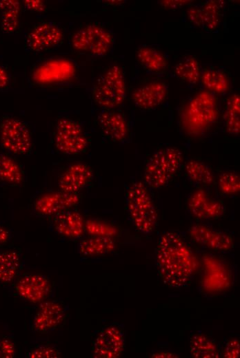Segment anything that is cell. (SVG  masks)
Listing matches in <instances>:
<instances>
[{
    "instance_id": "obj_35",
    "label": "cell",
    "mask_w": 240,
    "mask_h": 358,
    "mask_svg": "<svg viewBox=\"0 0 240 358\" xmlns=\"http://www.w3.org/2000/svg\"><path fill=\"white\" fill-rule=\"evenodd\" d=\"M239 341L237 339H232L226 345L223 357L226 358L239 357Z\"/></svg>"
},
{
    "instance_id": "obj_3",
    "label": "cell",
    "mask_w": 240,
    "mask_h": 358,
    "mask_svg": "<svg viewBox=\"0 0 240 358\" xmlns=\"http://www.w3.org/2000/svg\"><path fill=\"white\" fill-rule=\"evenodd\" d=\"M126 204L130 218L139 231L148 234L155 229L157 212L145 183L135 181L129 186Z\"/></svg>"
},
{
    "instance_id": "obj_6",
    "label": "cell",
    "mask_w": 240,
    "mask_h": 358,
    "mask_svg": "<svg viewBox=\"0 0 240 358\" xmlns=\"http://www.w3.org/2000/svg\"><path fill=\"white\" fill-rule=\"evenodd\" d=\"M71 41L72 46L78 52L96 56H103L110 50L113 38L103 28L90 24L75 32Z\"/></svg>"
},
{
    "instance_id": "obj_36",
    "label": "cell",
    "mask_w": 240,
    "mask_h": 358,
    "mask_svg": "<svg viewBox=\"0 0 240 358\" xmlns=\"http://www.w3.org/2000/svg\"><path fill=\"white\" fill-rule=\"evenodd\" d=\"M15 355V347L12 341L7 339H0V358H12Z\"/></svg>"
},
{
    "instance_id": "obj_9",
    "label": "cell",
    "mask_w": 240,
    "mask_h": 358,
    "mask_svg": "<svg viewBox=\"0 0 240 358\" xmlns=\"http://www.w3.org/2000/svg\"><path fill=\"white\" fill-rule=\"evenodd\" d=\"M79 202L78 193H66L59 190L39 196L34 202V209L38 215L50 218L58 213L72 209Z\"/></svg>"
},
{
    "instance_id": "obj_4",
    "label": "cell",
    "mask_w": 240,
    "mask_h": 358,
    "mask_svg": "<svg viewBox=\"0 0 240 358\" xmlns=\"http://www.w3.org/2000/svg\"><path fill=\"white\" fill-rule=\"evenodd\" d=\"M183 154L176 147H166L154 152L144 169L146 185L159 189L166 185L178 171L183 162Z\"/></svg>"
},
{
    "instance_id": "obj_18",
    "label": "cell",
    "mask_w": 240,
    "mask_h": 358,
    "mask_svg": "<svg viewBox=\"0 0 240 358\" xmlns=\"http://www.w3.org/2000/svg\"><path fill=\"white\" fill-rule=\"evenodd\" d=\"M203 260L206 269L202 282L203 287L213 291L228 288L230 277L226 264L212 255H204Z\"/></svg>"
},
{
    "instance_id": "obj_31",
    "label": "cell",
    "mask_w": 240,
    "mask_h": 358,
    "mask_svg": "<svg viewBox=\"0 0 240 358\" xmlns=\"http://www.w3.org/2000/svg\"><path fill=\"white\" fill-rule=\"evenodd\" d=\"M185 171L188 178L194 183L201 185H210L214 181L211 169L205 163L190 160L185 165Z\"/></svg>"
},
{
    "instance_id": "obj_23",
    "label": "cell",
    "mask_w": 240,
    "mask_h": 358,
    "mask_svg": "<svg viewBox=\"0 0 240 358\" xmlns=\"http://www.w3.org/2000/svg\"><path fill=\"white\" fill-rule=\"evenodd\" d=\"M20 254L13 250L0 252V282L8 284L14 280L21 267Z\"/></svg>"
},
{
    "instance_id": "obj_24",
    "label": "cell",
    "mask_w": 240,
    "mask_h": 358,
    "mask_svg": "<svg viewBox=\"0 0 240 358\" xmlns=\"http://www.w3.org/2000/svg\"><path fill=\"white\" fill-rule=\"evenodd\" d=\"M23 180L24 171L20 165L10 156L0 154V181L17 187Z\"/></svg>"
},
{
    "instance_id": "obj_7",
    "label": "cell",
    "mask_w": 240,
    "mask_h": 358,
    "mask_svg": "<svg viewBox=\"0 0 240 358\" xmlns=\"http://www.w3.org/2000/svg\"><path fill=\"white\" fill-rule=\"evenodd\" d=\"M0 141L3 147L15 155H26L32 145V134L23 121L10 116L0 123Z\"/></svg>"
},
{
    "instance_id": "obj_15",
    "label": "cell",
    "mask_w": 240,
    "mask_h": 358,
    "mask_svg": "<svg viewBox=\"0 0 240 358\" xmlns=\"http://www.w3.org/2000/svg\"><path fill=\"white\" fill-rule=\"evenodd\" d=\"M50 227L60 235L70 240L79 239L85 232V222L75 210H66L51 217Z\"/></svg>"
},
{
    "instance_id": "obj_2",
    "label": "cell",
    "mask_w": 240,
    "mask_h": 358,
    "mask_svg": "<svg viewBox=\"0 0 240 358\" xmlns=\"http://www.w3.org/2000/svg\"><path fill=\"white\" fill-rule=\"evenodd\" d=\"M218 117L217 102L214 94L208 91H201L186 105L181 122L186 134L199 136L208 130Z\"/></svg>"
},
{
    "instance_id": "obj_20",
    "label": "cell",
    "mask_w": 240,
    "mask_h": 358,
    "mask_svg": "<svg viewBox=\"0 0 240 358\" xmlns=\"http://www.w3.org/2000/svg\"><path fill=\"white\" fill-rule=\"evenodd\" d=\"M168 88L165 83L152 81L137 87L132 94L134 105L143 109H154L166 99Z\"/></svg>"
},
{
    "instance_id": "obj_28",
    "label": "cell",
    "mask_w": 240,
    "mask_h": 358,
    "mask_svg": "<svg viewBox=\"0 0 240 358\" xmlns=\"http://www.w3.org/2000/svg\"><path fill=\"white\" fill-rule=\"evenodd\" d=\"M190 352L194 358H218L219 354L214 341L202 334L193 335L190 339Z\"/></svg>"
},
{
    "instance_id": "obj_16",
    "label": "cell",
    "mask_w": 240,
    "mask_h": 358,
    "mask_svg": "<svg viewBox=\"0 0 240 358\" xmlns=\"http://www.w3.org/2000/svg\"><path fill=\"white\" fill-rule=\"evenodd\" d=\"M50 285L48 277L41 274H29L21 277L15 284L17 294L32 303L43 300L48 295Z\"/></svg>"
},
{
    "instance_id": "obj_11",
    "label": "cell",
    "mask_w": 240,
    "mask_h": 358,
    "mask_svg": "<svg viewBox=\"0 0 240 358\" xmlns=\"http://www.w3.org/2000/svg\"><path fill=\"white\" fill-rule=\"evenodd\" d=\"M190 238L198 244L216 251H228L234 247L232 237L203 224H193L189 229Z\"/></svg>"
},
{
    "instance_id": "obj_8",
    "label": "cell",
    "mask_w": 240,
    "mask_h": 358,
    "mask_svg": "<svg viewBox=\"0 0 240 358\" xmlns=\"http://www.w3.org/2000/svg\"><path fill=\"white\" fill-rule=\"evenodd\" d=\"M55 147L65 155H77L84 152L88 141L80 124L66 117L60 118L56 124Z\"/></svg>"
},
{
    "instance_id": "obj_19",
    "label": "cell",
    "mask_w": 240,
    "mask_h": 358,
    "mask_svg": "<svg viewBox=\"0 0 240 358\" xmlns=\"http://www.w3.org/2000/svg\"><path fill=\"white\" fill-rule=\"evenodd\" d=\"M65 316V310L59 302H45L40 304L34 315L33 328L41 333L52 331L63 322Z\"/></svg>"
},
{
    "instance_id": "obj_30",
    "label": "cell",
    "mask_w": 240,
    "mask_h": 358,
    "mask_svg": "<svg viewBox=\"0 0 240 358\" xmlns=\"http://www.w3.org/2000/svg\"><path fill=\"white\" fill-rule=\"evenodd\" d=\"M200 80L210 92L222 94L229 88V80L226 74L216 69H206L201 72Z\"/></svg>"
},
{
    "instance_id": "obj_33",
    "label": "cell",
    "mask_w": 240,
    "mask_h": 358,
    "mask_svg": "<svg viewBox=\"0 0 240 358\" xmlns=\"http://www.w3.org/2000/svg\"><path fill=\"white\" fill-rule=\"evenodd\" d=\"M85 231L92 236L112 238L117 234L114 226L97 220H88L85 222Z\"/></svg>"
},
{
    "instance_id": "obj_12",
    "label": "cell",
    "mask_w": 240,
    "mask_h": 358,
    "mask_svg": "<svg viewBox=\"0 0 240 358\" xmlns=\"http://www.w3.org/2000/svg\"><path fill=\"white\" fill-rule=\"evenodd\" d=\"M63 39L61 29L52 22L37 24L26 39V47L32 52H39L59 45Z\"/></svg>"
},
{
    "instance_id": "obj_41",
    "label": "cell",
    "mask_w": 240,
    "mask_h": 358,
    "mask_svg": "<svg viewBox=\"0 0 240 358\" xmlns=\"http://www.w3.org/2000/svg\"><path fill=\"white\" fill-rule=\"evenodd\" d=\"M152 357H155V358H159V357H161V358H176V357H178V356L176 355V354H174V353H172V352H165V351H161V352H154L152 355Z\"/></svg>"
},
{
    "instance_id": "obj_22",
    "label": "cell",
    "mask_w": 240,
    "mask_h": 358,
    "mask_svg": "<svg viewBox=\"0 0 240 358\" xmlns=\"http://www.w3.org/2000/svg\"><path fill=\"white\" fill-rule=\"evenodd\" d=\"M115 249L112 238L92 236L81 240L77 246V251L83 256H97L109 253Z\"/></svg>"
},
{
    "instance_id": "obj_38",
    "label": "cell",
    "mask_w": 240,
    "mask_h": 358,
    "mask_svg": "<svg viewBox=\"0 0 240 358\" xmlns=\"http://www.w3.org/2000/svg\"><path fill=\"white\" fill-rule=\"evenodd\" d=\"M190 2L189 1H162L161 4L168 8H176L180 6L186 5Z\"/></svg>"
},
{
    "instance_id": "obj_10",
    "label": "cell",
    "mask_w": 240,
    "mask_h": 358,
    "mask_svg": "<svg viewBox=\"0 0 240 358\" xmlns=\"http://www.w3.org/2000/svg\"><path fill=\"white\" fill-rule=\"evenodd\" d=\"M125 346L123 332L115 326L102 330L93 342L92 354L97 358H117Z\"/></svg>"
},
{
    "instance_id": "obj_34",
    "label": "cell",
    "mask_w": 240,
    "mask_h": 358,
    "mask_svg": "<svg viewBox=\"0 0 240 358\" xmlns=\"http://www.w3.org/2000/svg\"><path fill=\"white\" fill-rule=\"evenodd\" d=\"M59 352L55 348L41 346L28 352L27 357L30 358H57L59 357Z\"/></svg>"
},
{
    "instance_id": "obj_14",
    "label": "cell",
    "mask_w": 240,
    "mask_h": 358,
    "mask_svg": "<svg viewBox=\"0 0 240 358\" xmlns=\"http://www.w3.org/2000/svg\"><path fill=\"white\" fill-rule=\"evenodd\" d=\"M93 176V171L90 166L76 162L70 165L61 172L57 185L61 191L78 193L92 182Z\"/></svg>"
},
{
    "instance_id": "obj_40",
    "label": "cell",
    "mask_w": 240,
    "mask_h": 358,
    "mask_svg": "<svg viewBox=\"0 0 240 358\" xmlns=\"http://www.w3.org/2000/svg\"><path fill=\"white\" fill-rule=\"evenodd\" d=\"M10 231L5 227L0 226V245L8 242L10 240Z\"/></svg>"
},
{
    "instance_id": "obj_5",
    "label": "cell",
    "mask_w": 240,
    "mask_h": 358,
    "mask_svg": "<svg viewBox=\"0 0 240 358\" xmlns=\"http://www.w3.org/2000/svg\"><path fill=\"white\" fill-rule=\"evenodd\" d=\"M126 94L123 72L117 65L110 67L98 77L92 92L94 101L103 109H114L121 105Z\"/></svg>"
},
{
    "instance_id": "obj_17",
    "label": "cell",
    "mask_w": 240,
    "mask_h": 358,
    "mask_svg": "<svg viewBox=\"0 0 240 358\" xmlns=\"http://www.w3.org/2000/svg\"><path fill=\"white\" fill-rule=\"evenodd\" d=\"M222 1H208L190 8L187 13L189 20L195 25L207 30H214L220 23V13L223 7Z\"/></svg>"
},
{
    "instance_id": "obj_21",
    "label": "cell",
    "mask_w": 240,
    "mask_h": 358,
    "mask_svg": "<svg viewBox=\"0 0 240 358\" xmlns=\"http://www.w3.org/2000/svg\"><path fill=\"white\" fill-rule=\"evenodd\" d=\"M103 134L115 142L124 140L129 133L128 123L122 114L114 109H103L97 116Z\"/></svg>"
},
{
    "instance_id": "obj_32",
    "label": "cell",
    "mask_w": 240,
    "mask_h": 358,
    "mask_svg": "<svg viewBox=\"0 0 240 358\" xmlns=\"http://www.w3.org/2000/svg\"><path fill=\"white\" fill-rule=\"evenodd\" d=\"M219 190L226 195H234L240 191V177L234 171H224L218 178Z\"/></svg>"
},
{
    "instance_id": "obj_26",
    "label": "cell",
    "mask_w": 240,
    "mask_h": 358,
    "mask_svg": "<svg viewBox=\"0 0 240 358\" xmlns=\"http://www.w3.org/2000/svg\"><path fill=\"white\" fill-rule=\"evenodd\" d=\"M21 10L20 3L15 0L0 1L1 11V28L6 33L14 32L18 26Z\"/></svg>"
},
{
    "instance_id": "obj_13",
    "label": "cell",
    "mask_w": 240,
    "mask_h": 358,
    "mask_svg": "<svg viewBox=\"0 0 240 358\" xmlns=\"http://www.w3.org/2000/svg\"><path fill=\"white\" fill-rule=\"evenodd\" d=\"M188 208L190 213L201 220L217 219L225 211L224 205L208 196L202 188L194 191L188 200Z\"/></svg>"
},
{
    "instance_id": "obj_27",
    "label": "cell",
    "mask_w": 240,
    "mask_h": 358,
    "mask_svg": "<svg viewBox=\"0 0 240 358\" xmlns=\"http://www.w3.org/2000/svg\"><path fill=\"white\" fill-rule=\"evenodd\" d=\"M174 74L190 84H196L200 81L201 71L198 61L188 56L182 59L174 67Z\"/></svg>"
},
{
    "instance_id": "obj_39",
    "label": "cell",
    "mask_w": 240,
    "mask_h": 358,
    "mask_svg": "<svg viewBox=\"0 0 240 358\" xmlns=\"http://www.w3.org/2000/svg\"><path fill=\"white\" fill-rule=\"evenodd\" d=\"M9 83V76L7 72L0 66V88H4Z\"/></svg>"
},
{
    "instance_id": "obj_1",
    "label": "cell",
    "mask_w": 240,
    "mask_h": 358,
    "mask_svg": "<svg viewBox=\"0 0 240 358\" xmlns=\"http://www.w3.org/2000/svg\"><path fill=\"white\" fill-rule=\"evenodd\" d=\"M156 265L162 282L171 288L186 284L198 262L191 249L177 233H163L156 249Z\"/></svg>"
},
{
    "instance_id": "obj_25",
    "label": "cell",
    "mask_w": 240,
    "mask_h": 358,
    "mask_svg": "<svg viewBox=\"0 0 240 358\" xmlns=\"http://www.w3.org/2000/svg\"><path fill=\"white\" fill-rule=\"evenodd\" d=\"M137 57L142 66L150 72H162L168 65L166 56L150 46L140 47L137 51Z\"/></svg>"
},
{
    "instance_id": "obj_37",
    "label": "cell",
    "mask_w": 240,
    "mask_h": 358,
    "mask_svg": "<svg viewBox=\"0 0 240 358\" xmlns=\"http://www.w3.org/2000/svg\"><path fill=\"white\" fill-rule=\"evenodd\" d=\"M23 4L28 10L34 12H41L46 9L44 3L39 0H26Z\"/></svg>"
},
{
    "instance_id": "obj_29",
    "label": "cell",
    "mask_w": 240,
    "mask_h": 358,
    "mask_svg": "<svg viewBox=\"0 0 240 358\" xmlns=\"http://www.w3.org/2000/svg\"><path fill=\"white\" fill-rule=\"evenodd\" d=\"M240 98L237 94H232L227 101L223 113V120L227 131L237 136L240 131Z\"/></svg>"
}]
</instances>
